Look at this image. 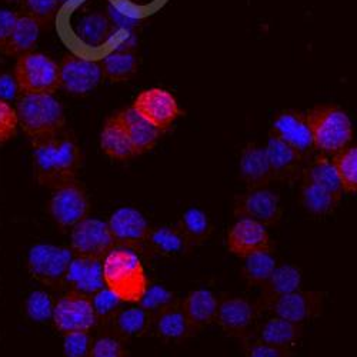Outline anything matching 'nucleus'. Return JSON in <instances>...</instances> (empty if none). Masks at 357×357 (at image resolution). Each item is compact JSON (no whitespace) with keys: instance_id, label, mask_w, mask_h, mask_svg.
Listing matches in <instances>:
<instances>
[{"instance_id":"obj_32","label":"nucleus","mask_w":357,"mask_h":357,"mask_svg":"<svg viewBox=\"0 0 357 357\" xmlns=\"http://www.w3.org/2000/svg\"><path fill=\"white\" fill-rule=\"evenodd\" d=\"M177 227L183 233L190 246L204 243L213 231L211 218L200 207H189V209H186L181 219H178Z\"/></svg>"},{"instance_id":"obj_35","label":"nucleus","mask_w":357,"mask_h":357,"mask_svg":"<svg viewBox=\"0 0 357 357\" xmlns=\"http://www.w3.org/2000/svg\"><path fill=\"white\" fill-rule=\"evenodd\" d=\"M76 33L83 43L96 47L109 39L110 23L102 13L86 15L77 22Z\"/></svg>"},{"instance_id":"obj_36","label":"nucleus","mask_w":357,"mask_h":357,"mask_svg":"<svg viewBox=\"0 0 357 357\" xmlns=\"http://www.w3.org/2000/svg\"><path fill=\"white\" fill-rule=\"evenodd\" d=\"M342 188L347 193H357V146H347L333 156Z\"/></svg>"},{"instance_id":"obj_42","label":"nucleus","mask_w":357,"mask_h":357,"mask_svg":"<svg viewBox=\"0 0 357 357\" xmlns=\"http://www.w3.org/2000/svg\"><path fill=\"white\" fill-rule=\"evenodd\" d=\"M63 336L65 357H91L93 344L91 332H72Z\"/></svg>"},{"instance_id":"obj_3","label":"nucleus","mask_w":357,"mask_h":357,"mask_svg":"<svg viewBox=\"0 0 357 357\" xmlns=\"http://www.w3.org/2000/svg\"><path fill=\"white\" fill-rule=\"evenodd\" d=\"M16 112L23 132L32 142L61 133L66 123L62 103L47 93H22Z\"/></svg>"},{"instance_id":"obj_12","label":"nucleus","mask_w":357,"mask_h":357,"mask_svg":"<svg viewBox=\"0 0 357 357\" xmlns=\"http://www.w3.org/2000/svg\"><path fill=\"white\" fill-rule=\"evenodd\" d=\"M259 305L242 296H230L219 301L215 321L220 329L233 337H246L257 319Z\"/></svg>"},{"instance_id":"obj_39","label":"nucleus","mask_w":357,"mask_h":357,"mask_svg":"<svg viewBox=\"0 0 357 357\" xmlns=\"http://www.w3.org/2000/svg\"><path fill=\"white\" fill-rule=\"evenodd\" d=\"M91 299H92V305H93V309H95L99 323L110 321L116 316V313L121 310V306L123 303L106 286L102 287L100 290H98L96 293H93L91 296Z\"/></svg>"},{"instance_id":"obj_14","label":"nucleus","mask_w":357,"mask_h":357,"mask_svg":"<svg viewBox=\"0 0 357 357\" xmlns=\"http://www.w3.org/2000/svg\"><path fill=\"white\" fill-rule=\"evenodd\" d=\"M103 73L99 62L68 54L61 65V86L70 95L86 96L99 86Z\"/></svg>"},{"instance_id":"obj_26","label":"nucleus","mask_w":357,"mask_h":357,"mask_svg":"<svg viewBox=\"0 0 357 357\" xmlns=\"http://www.w3.org/2000/svg\"><path fill=\"white\" fill-rule=\"evenodd\" d=\"M112 329L122 340L136 339L146 335L153 326V316L142 309L139 305L121 309L110 320Z\"/></svg>"},{"instance_id":"obj_10","label":"nucleus","mask_w":357,"mask_h":357,"mask_svg":"<svg viewBox=\"0 0 357 357\" xmlns=\"http://www.w3.org/2000/svg\"><path fill=\"white\" fill-rule=\"evenodd\" d=\"M116 248V242L103 220L86 218L70 233V249L75 256L102 259Z\"/></svg>"},{"instance_id":"obj_45","label":"nucleus","mask_w":357,"mask_h":357,"mask_svg":"<svg viewBox=\"0 0 357 357\" xmlns=\"http://www.w3.org/2000/svg\"><path fill=\"white\" fill-rule=\"evenodd\" d=\"M17 17L19 15L12 10L0 9V52L5 50L17 22Z\"/></svg>"},{"instance_id":"obj_24","label":"nucleus","mask_w":357,"mask_h":357,"mask_svg":"<svg viewBox=\"0 0 357 357\" xmlns=\"http://www.w3.org/2000/svg\"><path fill=\"white\" fill-rule=\"evenodd\" d=\"M119 113H121L123 119L130 143L133 146L135 156H140L151 152L156 146L162 132L158 128H155L151 122L146 121V119L133 107Z\"/></svg>"},{"instance_id":"obj_16","label":"nucleus","mask_w":357,"mask_h":357,"mask_svg":"<svg viewBox=\"0 0 357 357\" xmlns=\"http://www.w3.org/2000/svg\"><path fill=\"white\" fill-rule=\"evenodd\" d=\"M324 294L320 291L296 290L293 293L278 297L264 309L275 316L302 324L321 313Z\"/></svg>"},{"instance_id":"obj_44","label":"nucleus","mask_w":357,"mask_h":357,"mask_svg":"<svg viewBox=\"0 0 357 357\" xmlns=\"http://www.w3.org/2000/svg\"><path fill=\"white\" fill-rule=\"evenodd\" d=\"M246 357H289L290 350L267 344L260 340H253L245 349Z\"/></svg>"},{"instance_id":"obj_40","label":"nucleus","mask_w":357,"mask_h":357,"mask_svg":"<svg viewBox=\"0 0 357 357\" xmlns=\"http://www.w3.org/2000/svg\"><path fill=\"white\" fill-rule=\"evenodd\" d=\"M122 340L114 333L103 335L93 340L91 357H128V350Z\"/></svg>"},{"instance_id":"obj_31","label":"nucleus","mask_w":357,"mask_h":357,"mask_svg":"<svg viewBox=\"0 0 357 357\" xmlns=\"http://www.w3.org/2000/svg\"><path fill=\"white\" fill-rule=\"evenodd\" d=\"M301 200L309 213L314 216H326L335 212L342 197L320 185L302 181Z\"/></svg>"},{"instance_id":"obj_29","label":"nucleus","mask_w":357,"mask_h":357,"mask_svg":"<svg viewBox=\"0 0 357 357\" xmlns=\"http://www.w3.org/2000/svg\"><path fill=\"white\" fill-rule=\"evenodd\" d=\"M42 24L27 15H19L10 39L3 50L9 56H22L32 52L40 36Z\"/></svg>"},{"instance_id":"obj_22","label":"nucleus","mask_w":357,"mask_h":357,"mask_svg":"<svg viewBox=\"0 0 357 357\" xmlns=\"http://www.w3.org/2000/svg\"><path fill=\"white\" fill-rule=\"evenodd\" d=\"M100 147L106 156L113 160H129L135 158L126 126L121 113L110 116L100 133Z\"/></svg>"},{"instance_id":"obj_30","label":"nucleus","mask_w":357,"mask_h":357,"mask_svg":"<svg viewBox=\"0 0 357 357\" xmlns=\"http://www.w3.org/2000/svg\"><path fill=\"white\" fill-rule=\"evenodd\" d=\"M301 177H302V181L320 185L326 189H329L331 192H333L335 195H337L340 197L344 193L339 173L336 170V166H335L333 160L327 155L320 153L319 156H316L310 162V165L302 170Z\"/></svg>"},{"instance_id":"obj_9","label":"nucleus","mask_w":357,"mask_h":357,"mask_svg":"<svg viewBox=\"0 0 357 357\" xmlns=\"http://www.w3.org/2000/svg\"><path fill=\"white\" fill-rule=\"evenodd\" d=\"M234 216L275 226L283 216L280 196L267 188H252L234 200Z\"/></svg>"},{"instance_id":"obj_17","label":"nucleus","mask_w":357,"mask_h":357,"mask_svg":"<svg viewBox=\"0 0 357 357\" xmlns=\"http://www.w3.org/2000/svg\"><path fill=\"white\" fill-rule=\"evenodd\" d=\"M271 133L296 149L305 158L312 152V149H314L307 114L302 112L286 110L279 113L275 117Z\"/></svg>"},{"instance_id":"obj_46","label":"nucleus","mask_w":357,"mask_h":357,"mask_svg":"<svg viewBox=\"0 0 357 357\" xmlns=\"http://www.w3.org/2000/svg\"><path fill=\"white\" fill-rule=\"evenodd\" d=\"M19 93L20 91L15 77L9 75L0 76V99L5 102H10V100H15Z\"/></svg>"},{"instance_id":"obj_41","label":"nucleus","mask_w":357,"mask_h":357,"mask_svg":"<svg viewBox=\"0 0 357 357\" xmlns=\"http://www.w3.org/2000/svg\"><path fill=\"white\" fill-rule=\"evenodd\" d=\"M24 15L36 19L42 26L47 24L56 16L59 0H22Z\"/></svg>"},{"instance_id":"obj_28","label":"nucleus","mask_w":357,"mask_h":357,"mask_svg":"<svg viewBox=\"0 0 357 357\" xmlns=\"http://www.w3.org/2000/svg\"><path fill=\"white\" fill-rule=\"evenodd\" d=\"M146 245L160 256H177L186 253L192 246L177 226H159L151 229Z\"/></svg>"},{"instance_id":"obj_5","label":"nucleus","mask_w":357,"mask_h":357,"mask_svg":"<svg viewBox=\"0 0 357 357\" xmlns=\"http://www.w3.org/2000/svg\"><path fill=\"white\" fill-rule=\"evenodd\" d=\"M15 79L23 95H53L61 87V66L49 56L32 50L19 56Z\"/></svg>"},{"instance_id":"obj_18","label":"nucleus","mask_w":357,"mask_h":357,"mask_svg":"<svg viewBox=\"0 0 357 357\" xmlns=\"http://www.w3.org/2000/svg\"><path fill=\"white\" fill-rule=\"evenodd\" d=\"M264 149L267 160L271 165L273 181L294 182L296 178L302 176V163L305 156L297 152L296 149L276 137L273 133H271Z\"/></svg>"},{"instance_id":"obj_4","label":"nucleus","mask_w":357,"mask_h":357,"mask_svg":"<svg viewBox=\"0 0 357 357\" xmlns=\"http://www.w3.org/2000/svg\"><path fill=\"white\" fill-rule=\"evenodd\" d=\"M314 149L323 155L335 156L353 139V126L344 110L337 106H316L307 113Z\"/></svg>"},{"instance_id":"obj_7","label":"nucleus","mask_w":357,"mask_h":357,"mask_svg":"<svg viewBox=\"0 0 357 357\" xmlns=\"http://www.w3.org/2000/svg\"><path fill=\"white\" fill-rule=\"evenodd\" d=\"M52 321L62 335L92 332L99 324L91 296L70 289L54 302Z\"/></svg>"},{"instance_id":"obj_43","label":"nucleus","mask_w":357,"mask_h":357,"mask_svg":"<svg viewBox=\"0 0 357 357\" xmlns=\"http://www.w3.org/2000/svg\"><path fill=\"white\" fill-rule=\"evenodd\" d=\"M19 117L17 112L9 102L0 99V143L10 140L17 130Z\"/></svg>"},{"instance_id":"obj_19","label":"nucleus","mask_w":357,"mask_h":357,"mask_svg":"<svg viewBox=\"0 0 357 357\" xmlns=\"http://www.w3.org/2000/svg\"><path fill=\"white\" fill-rule=\"evenodd\" d=\"M65 286L89 296L105 287L103 260L75 256L69 264Z\"/></svg>"},{"instance_id":"obj_1","label":"nucleus","mask_w":357,"mask_h":357,"mask_svg":"<svg viewBox=\"0 0 357 357\" xmlns=\"http://www.w3.org/2000/svg\"><path fill=\"white\" fill-rule=\"evenodd\" d=\"M32 147L35 177L40 186L53 190L76 181L83 156L73 133L62 130L57 135L33 140Z\"/></svg>"},{"instance_id":"obj_21","label":"nucleus","mask_w":357,"mask_h":357,"mask_svg":"<svg viewBox=\"0 0 357 357\" xmlns=\"http://www.w3.org/2000/svg\"><path fill=\"white\" fill-rule=\"evenodd\" d=\"M241 177L249 189L267 188L272 181V170L266 156V149L249 143L241 155Z\"/></svg>"},{"instance_id":"obj_8","label":"nucleus","mask_w":357,"mask_h":357,"mask_svg":"<svg viewBox=\"0 0 357 357\" xmlns=\"http://www.w3.org/2000/svg\"><path fill=\"white\" fill-rule=\"evenodd\" d=\"M89 212L91 200L86 189L77 181L53 189L49 200V213L59 229L72 230L77 223L89 218Z\"/></svg>"},{"instance_id":"obj_38","label":"nucleus","mask_w":357,"mask_h":357,"mask_svg":"<svg viewBox=\"0 0 357 357\" xmlns=\"http://www.w3.org/2000/svg\"><path fill=\"white\" fill-rule=\"evenodd\" d=\"M24 309H26L29 319L36 321V323L52 321L53 310H54V301L47 291L35 290L27 296Z\"/></svg>"},{"instance_id":"obj_13","label":"nucleus","mask_w":357,"mask_h":357,"mask_svg":"<svg viewBox=\"0 0 357 357\" xmlns=\"http://www.w3.org/2000/svg\"><path fill=\"white\" fill-rule=\"evenodd\" d=\"M132 107L160 132L167 130L181 114L176 98L159 87L147 89L139 93Z\"/></svg>"},{"instance_id":"obj_23","label":"nucleus","mask_w":357,"mask_h":357,"mask_svg":"<svg viewBox=\"0 0 357 357\" xmlns=\"http://www.w3.org/2000/svg\"><path fill=\"white\" fill-rule=\"evenodd\" d=\"M302 272L293 264H278L272 276L261 286V294L257 302L260 309H264L271 302L280 296L301 290Z\"/></svg>"},{"instance_id":"obj_15","label":"nucleus","mask_w":357,"mask_h":357,"mask_svg":"<svg viewBox=\"0 0 357 357\" xmlns=\"http://www.w3.org/2000/svg\"><path fill=\"white\" fill-rule=\"evenodd\" d=\"M226 245L231 255L241 259L260 250L273 249L266 226L252 219H237L227 231Z\"/></svg>"},{"instance_id":"obj_47","label":"nucleus","mask_w":357,"mask_h":357,"mask_svg":"<svg viewBox=\"0 0 357 357\" xmlns=\"http://www.w3.org/2000/svg\"><path fill=\"white\" fill-rule=\"evenodd\" d=\"M8 2H15V0H8Z\"/></svg>"},{"instance_id":"obj_33","label":"nucleus","mask_w":357,"mask_h":357,"mask_svg":"<svg viewBox=\"0 0 357 357\" xmlns=\"http://www.w3.org/2000/svg\"><path fill=\"white\" fill-rule=\"evenodd\" d=\"M242 275L243 279L252 286H263L278 266V260L273 255V249L260 250L243 259Z\"/></svg>"},{"instance_id":"obj_37","label":"nucleus","mask_w":357,"mask_h":357,"mask_svg":"<svg viewBox=\"0 0 357 357\" xmlns=\"http://www.w3.org/2000/svg\"><path fill=\"white\" fill-rule=\"evenodd\" d=\"M176 302H178V299L172 290L162 284H151L147 286L143 297L137 305L152 316H155L163 309L174 305Z\"/></svg>"},{"instance_id":"obj_27","label":"nucleus","mask_w":357,"mask_h":357,"mask_svg":"<svg viewBox=\"0 0 357 357\" xmlns=\"http://www.w3.org/2000/svg\"><path fill=\"white\" fill-rule=\"evenodd\" d=\"M302 337V324L273 316L266 320L259 329L257 340L290 350Z\"/></svg>"},{"instance_id":"obj_25","label":"nucleus","mask_w":357,"mask_h":357,"mask_svg":"<svg viewBox=\"0 0 357 357\" xmlns=\"http://www.w3.org/2000/svg\"><path fill=\"white\" fill-rule=\"evenodd\" d=\"M218 307V296L209 289L192 290L182 302V309L195 331L215 321Z\"/></svg>"},{"instance_id":"obj_20","label":"nucleus","mask_w":357,"mask_h":357,"mask_svg":"<svg viewBox=\"0 0 357 357\" xmlns=\"http://www.w3.org/2000/svg\"><path fill=\"white\" fill-rule=\"evenodd\" d=\"M153 329L165 342H183L196 332L182 309V302H176L155 314Z\"/></svg>"},{"instance_id":"obj_11","label":"nucleus","mask_w":357,"mask_h":357,"mask_svg":"<svg viewBox=\"0 0 357 357\" xmlns=\"http://www.w3.org/2000/svg\"><path fill=\"white\" fill-rule=\"evenodd\" d=\"M107 225L116 245L135 252L142 250L152 229L144 215L130 206L119 207L110 216Z\"/></svg>"},{"instance_id":"obj_34","label":"nucleus","mask_w":357,"mask_h":357,"mask_svg":"<svg viewBox=\"0 0 357 357\" xmlns=\"http://www.w3.org/2000/svg\"><path fill=\"white\" fill-rule=\"evenodd\" d=\"M103 77L112 82L129 80L137 70V57L130 50H114L99 62Z\"/></svg>"},{"instance_id":"obj_6","label":"nucleus","mask_w":357,"mask_h":357,"mask_svg":"<svg viewBox=\"0 0 357 357\" xmlns=\"http://www.w3.org/2000/svg\"><path fill=\"white\" fill-rule=\"evenodd\" d=\"M75 255L72 249L54 245H35L27 253V269L39 283L61 289L65 286L69 264Z\"/></svg>"},{"instance_id":"obj_2","label":"nucleus","mask_w":357,"mask_h":357,"mask_svg":"<svg viewBox=\"0 0 357 357\" xmlns=\"http://www.w3.org/2000/svg\"><path fill=\"white\" fill-rule=\"evenodd\" d=\"M105 286L123 303L137 305L149 282L139 255L128 248H114L103 257Z\"/></svg>"}]
</instances>
